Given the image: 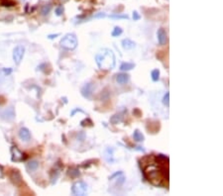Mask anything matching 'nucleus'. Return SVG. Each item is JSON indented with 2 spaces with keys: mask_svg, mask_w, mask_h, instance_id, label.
<instances>
[{
  "mask_svg": "<svg viewBox=\"0 0 223 196\" xmlns=\"http://www.w3.org/2000/svg\"><path fill=\"white\" fill-rule=\"evenodd\" d=\"M121 174H122V171H116V172H114V173L112 174V175L109 176V180H112V179L118 177V176L121 175Z\"/></svg>",
  "mask_w": 223,
  "mask_h": 196,
  "instance_id": "29",
  "label": "nucleus"
},
{
  "mask_svg": "<svg viewBox=\"0 0 223 196\" xmlns=\"http://www.w3.org/2000/svg\"><path fill=\"white\" fill-rule=\"evenodd\" d=\"M87 192V184L82 180L77 181L72 184V195L77 196H83Z\"/></svg>",
  "mask_w": 223,
  "mask_h": 196,
  "instance_id": "4",
  "label": "nucleus"
},
{
  "mask_svg": "<svg viewBox=\"0 0 223 196\" xmlns=\"http://www.w3.org/2000/svg\"><path fill=\"white\" fill-rule=\"evenodd\" d=\"M116 81L118 84H125L129 81V75L127 73H119L116 75Z\"/></svg>",
  "mask_w": 223,
  "mask_h": 196,
  "instance_id": "12",
  "label": "nucleus"
},
{
  "mask_svg": "<svg viewBox=\"0 0 223 196\" xmlns=\"http://www.w3.org/2000/svg\"><path fill=\"white\" fill-rule=\"evenodd\" d=\"M77 112H81V113H84V111L83 110H81L80 108H77V109H73V110L70 112V116H75V113H77Z\"/></svg>",
  "mask_w": 223,
  "mask_h": 196,
  "instance_id": "30",
  "label": "nucleus"
},
{
  "mask_svg": "<svg viewBox=\"0 0 223 196\" xmlns=\"http://www.w3.org/2000/svg\"><path fill=\"white\" fill-rule=\"evenodd\" d=\"M26 167L29 171H35V170H38V167H39V162H38L37 160H30V162H27Z\"/></svg>",
  "mask_w": 223,
  "mask_h": 196,
  "instance_id": "14",
  "label": "nucleus"
},
{
  "mask_svg": "<svg viewBox=\"0 0 223 196\" xmlns=\"http://www.w3.org/2000/svg\"><path fill=\"white\" fill-rule=\"evenodd\" d=\"M18 136L20 138V140L22 142H25V143H28V142L31 140V133H30L29 129L23 127L19 130L18 132Z\"/></svg>",
  "mask_w": 223,
  "mask_h": 196,
  "instance_id": "9",
  "label": "nucleus"
},
{
  "mask_svg": "<svg viewBox=\"0 0 223 196\" xmlns=\"http://www.w3.org/2000/svg\"><path fill=\"white\" fill-rule=\"evenodd\" d=\"M24 54H25V48L21 45L16 46L13 50V54H12V58L13 61L16 64H20L21 61L24 58Z\"/></svg>",
  "mask_w": 223,
  "mask_h": 196,
  "instance_id": "5",
  "label": "nucleus"
},
{
  "mask_svg": "<svg viewBox=\"0 0 223 196\" xmlns=\"http://www.w3.org/2000/svg\"><path fill=\"white\" fill-rule=\"evenodd\" d=\"M151 77H152V80L155 81V82L159 80V79H160V70L158 69L152 70V72H151Z\"/></svg>",
  "mask_w": 223,
  "mask_h": 196,
  "instance_id": "20",
  "label": "nucleus"
},
{
  "mask_svg": "<svg viewBox=\"0 0 223 196\" xmlns=\"http://www.w3.org/2000/svg\"><path fill=\"white\" fill-rule=\"evenodd\" d=\"M77 140H80V142H82V141L85 140V133L82 132V131L78 133V134H77Z\"/></svg>",
  "mask_w": 223,
  "mask_h": 196,
  "instance_id": "28",
  "label": "nucleus"
},
{
  "mask_svg": "<svg viewBox=\"0 0 223 196\" xmlns=\"http://www.w3.org/2000/svg\"><path fill=\"white\" fill-rule=\"evenodd\" d=\"M114 149L113 148H107L104 151V160L107 162L108 163H114L115 160H114Z\"/></svg>",
  "mask_w": 223,
  "mask_h": 196,
  "instance_id": "11",
  "label": "nucleus"
},
{
  "mask_svg": "<svg viewBox=\"0 0 223 196\" xmlns=\"http://www.w3.org/2000/svg\"><path fill=\"white\" fill-rule=\"evenodd\" d=\"M157 38H158V42L161 46H164L166 45V43H167L168 41V38H167V33H166L165 29H159L157 32Z\"/></svg>",
  "mask_w": 223,
  "mask_h": 196,
  "instance_id": "10",
  "label": "nucleus"
},
{
  "mask_svg": "<svg viewBox=\"0 0 223 196\" xmlns=\"http://www.w3.org/2000/svg\"><path fill=\"white\" fill-rule=\"evenodd\" d=\"M67 174H69V175L72 178H77V177H80V170H78V168H77V167L70 168L69 171H67Z\"/></svg>",
  "mask_w": 223,
  "mask_h": 196,
  "instance_id": "16",
  "label": "nucleus"
},
{
  "mask_svg": "<svg viewBox=\"0 0 223 196\" xmlns=\"http://www.w3.org/2000/svg\"><path fill=\"white\" fill-rule=\"evenodd\" d=\"M62 13H64V7H62V5H60L56 8V14L58 16H61Z\"/></svg>",
  "mask_w": 223,
  "mask_h": 196,
  "instance_id": "27",
  "label": "nucleus"
},
{
  "mask_svg": "<svg viewBox=\"0 0 223 196\" xmlns=\"http://www.w3.org/2000/svg\"><path fill=\"white\" fill-rule=\"evenodd\" d=\"M140 18L141 16L139 15V13H138L137 11H134V12H133V19H134V21H138Z\"/></svg>",
  "mask_w": 223,
  "mask_h": 196,
  "instance_id": "31",
  "label": "nucleus"
},
{
  "mask_svg": "<svg viewBox=\"0 0 223 196\" xmlns=\"http://www.w3.org/2000/svg\"><path fill=\"white\" fill-rule=\"evenodd\" d=\"M3 72H4V74H5V75H9L10 73L12 72V69H10V67H9V69H3Z\"/></svg>",
  "mask_w": 223,
  "mask_h": 196,
  "instance_id": "33",
  "label": "nucleus"
},
{
  "mask_svg": "<svg viewBox=\"0 0 223 196\" xmlns=\"http://www.w3.org/2000/svg\"><path fill=\"white\" fill-rule=\"evenodd\" d=\"M136 46L135 42H133L132 40L130 39H124L122 41V47H123L125 50H132V49H134Z\"/></svg>",
  "mask_w": 223,
  "mask_h": 196,
  "instance_id": "13",
  "label": "nucleus"
},
{
  "mask_svg": "<svg viewBox=\"0 0 223 196\" xmlns=\"http://www.w3.org/2000/svg\"><path fill=\"white\" fill-rule=\"evenodd\" d=\"M95 62L101 70H111L116 64L115 54L109 49H102L95 56Z\"/></svg>",
  "mask_w": 223,
  "mask_h": 196,
  "instance_id": "1",
  "label": "nucleus"
},
{
  "mask_svg": "<svg viewBox=\"0 0 223 196\" xmlns=\"http://www.w3.org/2000/svg\"><path fill=\"white\" fill-rule=\"evenodd\" d=\"M93 89H94V84L92 82L85 83L81 87L80 93L82 95V97H84L85 99H91L92 93H93Z\"/></svg>",
  "mask_w": 223,
  "mask_h": 196,
  "instance_id": "6",
  "label": "nucleus"
},
{
  "mask_svg": "<svg viewBox=\"0 0 223 196\" xmlns=\"http://www.w3.org/2000/svg\"><path fill=\"white\" fill-rule=\"evenodd\" d=\"M0 117L3 120H5V121H12V120H14L15 118L14 108L11 106V107L5 109L4 111H2V112L0 113Z\"/></svg>",
  "mask_w": 223,
  "mask_h": 196,
  "instance_id": "8",
  "label": "nucleus"
},
{
  "mask_svg": "<svg viewBox=\"0 0 223 196\" xmlns=\"http://www.w3.org/2000/svg\"><path fill=\"white\" fill-rule=\"evenodd\" d=\"M104 17H106V14H105V13H98V14H96V15L93 16V18H96V19L104 18Z\"/></svg>",
  "mask_w": 223,
  "mask_h": 196,
  "instance_id": "32",
  "label": "nucleus"
},
{
  "mask_svg": "<svg viewBox=\"0 0 223 196\" xmlns=\"http://www.w3.org/2000/svg\"><path fill=\"white\" fill-rule=\"evenodd\" d=\"M59 170H53V172H52V176H51V180H52V185H54L58 180V177H59Z\"/></svg>",
  "mask_w": 223,
  "mask_h": 196,
  "instance_id": "21",
  "label": "nucleus"
},
{
  "mask_svg": "<svg viewBox=\"0 0 223 196\" xmlns=\"http://www.w3.org/2000/svg\"><path fill=\"white\" fill-rule=\"evenodd\" d=\"M121 121H122V116L120 115V114H115V115H113L110 118L111 124H113V125H117L118 123H120Z\"/></svg>",
  "mask_w": 223,
  "mask_h": 196,
  "instance_id": "18",
  "label": "nucleus"
},
{
  "mask_svg": "<svg viewBox=\"0 0 223 196\" xmlns=\"http://www.w3.org/2000/svg\"><path fill=\"white\" fill-rule=\"evenodd\" d=\"M61 47L65 50L72 51L77 47V39L75 34H67L61 40Z\"/></svg>",
  "mask_w": 223,
  "mask_h": 196,
  "instance_id": "3",
  "label": "nucleus"
},
{
  "mask_svg": "<svg viewBox=\"0 0 223 196\" xmlns=\"http://www.w3.org/2000/svg\"><path fill=\"white\" fill-rule=\"evenodd\" d=\"M110 18H112V19H129L128 15H120V14L110 15Z\"/></svg>",
  "mask_w": 223,
  "mask_h": 196,
  "instance_id": "26",
  "label": "nucleus"
},
{
  "mask_svg": "<svg viewBox=\"0 0 223 196\" xmlns=\"http://www.w3.org/2000/svg\"><path fill=\"white\" fill-rule=\"evenodd\" d=\"M156 160H158V162H163V163L168 162L169 163V157L167 156H165V155H158V156L156 157Z\"/></svg>",
  "mask_w": 223,
  "mask_h": 196,
  "instance_id": "22",
  "label": "nucleus"
},
{
  "mask_svg": "<svg viewBox=\"0 0 223 196\" xmlns=\"http://www.w3.org/2000/svg\"><path fill=\"white\" fill-rule=\"evenodd\" d=\"M135 67V64H132V62H123L120 65V70L122 72H128V70H131Z\"/></svg>",
  "mask_w": 223,
  "mask_h": 196,
  "instance_id": "17",
  "label": "nucleus"
},
{
  "mask_svg": "<svg viewBox=\"0 0 223 196\" xmlns=\"http://www.w3.org/2000/svg\"><path fill=\"white\" fill-rule=\"evenodd\" d=\"M162 168H157L156 165H150L146 170L145 177L148 178L149 181H151L154 185H162L163 178L165 177V174L162 173Z\"/></svg>",
  "mask_w": 223,
  "mask_h": 196,
  "instance_id": "2",
  "label": "nucleus"
},
{
  "mask_svg": "<svg viewBox=\"0 0 223 196\" xmlns=\"http://www.w3.org/2000/svg\"><path fill=\"white\" fill-rule=\"evenodd\" d=\"M133 140L135 142H138V143H141V142H144L145 137L139 130H135L134 133H133Z\"/></svg>",
  "mask_w": 223,
  "mask_h": 196,
  "instance_id": "15",
  "label": "nucleus"
},
{
  "mask_svg": "<svg viewBox=\"0 0 223 196\" xmlns=\"http://www.w3.org/2000/svg\"><path fill=\"white\" fill-rule=\"evenodd\" d=\"M51 9H52L51 4L44 5V6L42 7V9H41V14H42L43 16H47L49 13L51 12Z\"/></svg>",
  "mask_w": 223,
  "mask_h": 196,
  "instance_id": "19",
  "label": "nucleus"
},
{
  "mask_svg": "<svg viewBox=\"0 0 223 196\" xmlns=\"http://www.w3.org/2000/svg\"><path fill=\"white\" fill-rule=\"evenodd\" d=\"M163 103H164V105H166L167 107H169L170 106V93L169 92H167L164 97H163Z\"/></svg>",
  "mask_w": 223,
  "mask_h": 196,
  "instance_id": "24",
  "label": "nucleus"
},
{
  "mask_svg": "<svg viewBox=\"0 0 223 196\" xmlns=\"http://www.w3.org/2000/svg\"><path fill=\"white\" fill-rule=\"evenodd\" d=\"M125 182V176H123L121 174V175H119L117 177V181H116V185L117 186H121V185H123V183Z\"/></svg>",
  "mask_w": 223,
  "mask_h": 196,
  "instance_id": "25",
  "label": "nucleus"
},
{
  "mask_svg": "<svg viewBox=\"0 0 223 196\" xmlns=\"http://www.w3.org/2000/svg\"><path fill=\"white\" fill-rule=\"evenodd\" d=\"M11 160L12 162H22V160H25V157H24L23 152L19 150L16 146H13L11 148Z\"/></svg>",
  "mask_w": 223,
  "mask_h": 196,
  "instance_id": "7",
  "label": "nucleus"
},
{
  "mask_svg": "<svg viewBox=\"0 0 223 196\" xmlns=\"http://www.w3.org/2000/svg\"><path fill=\"white\" fill-rule=\"evenodd\" d=\"M57 37H59V34H55V35H49L48 36V38L49 39H55V38H57Z\"/></svg>",
  "mask_w": 223,
  "mask_h": 196,
  "instance_id": "34",
  "label": "nucleus"
},
{
  "mask_svg": "<svg viewBox=\"0 0 223 196\" xmlns=\"http://www.w3.org/2000/svg\"><path fill=\"white\" fill-rule=\"evenodd\" d=\"M122 33H123V30H122L120 27L116 26L115 28L113 29V31H112V33H111V35H112V37H119L122 34Z\"/></svg>",
  "mask_w": 223,
  "mask_h": 196,
  "instance_id": "23",
  "label": "nucleus"
}]
</instances>
